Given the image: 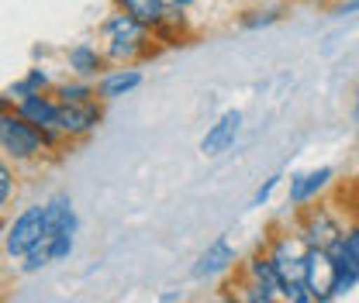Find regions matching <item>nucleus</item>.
I'll return each mask as SVG.
<instances>
[{
    "mask_svg": "<svg viewBox=\"0 0 359 303\" xmlns=\"http://www.w3.org/2000/svg\"><path fill=\"white\" fill-rule=\"evenodd\" d=\"M100 45H104L111 66H142L145 59H156L163 52L152 28L135 21L132 14H125L118 7L100 21Z\"/></svg>",
    "mask_w": 359,
    "mask_h": 303,
    "instance_id": "1",
    "label": "nucleus"
},
{
    "mask_svg": "<svg viewBox=\"0 0 359 303\" xmlns=\"http://www.w3.org/2000/svg\"><path fill=\"white\" fill-rule=\"evenodd\" d=\"M0 148H4L7 162H14V166L42 162V155H52L45 145V134L32 121H25L11 104H4V114H0Z\"/></svg>",
    "mask_w": 359,
    "mask_h": 303,
    "instance_id": "2",
    "label": "nucleus"
},
{
    "mask_svg": "<svg viewBox=\"0 0 359 303\" xmlns=\"http://www.w3.org/2000/svg\"><path fill=\"white\" fill-rule=\"evenodd\" d=\"M45 241V204H32L4 227V255L21 262L35 245Z\"/></svg>",
    "mask_w": 359,
    "mask_h": 303,
    "instance_id": "3",
    "label": "nucleus"
},
{
    "mask_svg": "<svg viewBox=\"0 0 359 303\" xmlns=\"http://www.w3.org/2000/svg\"><path fill=\"white\" fill-rule=\"evenodd\" d=\"M349 224H342V217L335 214V207L318 204L314 207H297V234L311 245V248H332Z\"/></svg>",
    "mask_w": 359,
    "mask_h": 303,
    "instance_id": "4",
    "label": "nucleus"
},
{
    "mask_svg": "<svg viewBox=\"0 0 359 303\" xmlns=\"http://www.w3.org/2000/svg\"><path fill=\"white\" fill-rule=\"evenodd\" d=\"M304 290L314 297V303H332L339 297V265L328 255V248H308Z\"/></svg>",
    "mask_w": 359,
    "mask_h": 303,
    "instance_id": "5",
    "label": "nucleus"
},
{
    "mask_svg": "<svg viewBox=\"0 0 359 303\" xmlns=\"http://www.w3.org/2000/svg\"><path fill=\"white\" fill-rule=\"evenodd\" d=\"M104 121V100H87V104H59V131L62 138L73 145V141H83L93 131L100 128Z\"/></svg>",
    "mask_w": 359,
    "mask_h": 303,
    "instance_id": "6",
    "label": "nucleus"
},
{
    "mask_svg": "<svg viewBox=\"0 0 359 303\" xmlns=\"http://www.w3.org/2000/svg\"><path fill=\"white\" fill-rule=\"evenodd\" d=\"M235 262H238V252H235V245L222 234V238H215V241L197 255L190 276H194V279H218V276H228V272L235 269Z\"/></svg>",
    "mask_w": 359,
    "mask_h": 303,
    "instance_id": "7",
    "label": "nucleus"
},
{
    "mask_svg": "<svg viewBox=\"0 0 359 303\" xmlns=\"http://www.w3.org/2000/svg\"><path fill=\"white\" fill-rule=\"evenodd\" d=\"M66 66H69V73L73 76H80V80H100L107 69H111V59H107V52H104V45H90V42H76L66 48Z\"/></svg>",
    "mask_w": 359,
    "mask_h": 303,
    "instance_id": "8",
    "label": "nucleus"
},
{
    "mask_svg": "<svg viewBox=\"0 0 359 303\" xmlns=\"http://www.w3.org/2000/svg\"><path fill=\"white\" fill-rule=\"evenodd\" d=\"M332 183H335V169H332V166H318V169H308V173H297L290 179L287 204H290V207H308Z\"/></svg>",
    "mask_w": 359,
    "mask_h": 303,
    "instance_id": "9",
    "label": "nucleus"
},
{
    "mask_svg": "<svg viewBox=\"0 0 359 303\" xmlns=\"http://www.w3.org/2000/svg\"><path fill=\"white\" fill-rule=\"evenodd\" d=\"M238 131H242V111H224L222 118L204 131V138H201V155H204V159H215V155L228 152V148L235 145Z\"/></svg>",
    "mask_w": 359,
    "mask_h": 303,
    "instance_id": "10",
    "label": "nucleus"
},
{
    "mask_svg": "<svg viewBox=\"0 0 359 303\" xmlns=\"http://www.w3.org/2000/svg\"><path fill=\"white\" fill-rule=\"evenodd\" d=\"M152 35H156V42L163 45V48H180V45H190L194 42V24H190V14H187V7H166V14H163V21L152 28Z\"/></svg>",
    "mask_w": 359,
    "mask_h": 303,
    "instance_id": "11",
    "label": "nucleus"
},
{
    "mask_svg": "<svg viewBox=\"0 0 359 303\" xmlns=\"http://www.w3.org/2000/svg\"><path fill=\"white\" fill-rule=\"evenodd\" d=\"M142 69L138 66H111L100 80H97V97L104 100V104H114V100H121V97H128L132 90L142 87Z\"/></svg>",
    "mask_w": 359,
    "mask_h": 303,
    "instance_id": "12",
    "label": "nucleus"
},
{
    "mask_svg": "<svg viewBox=\"0 0 359 303\" xmlns=\"http://www.w3.org/2000/svg\"><path fill=\"white\" fill-rule=\"evenodd\" d=\"M76 207L69 200V193H55L45 200V238L55 234H76Z\"/></svg>",
    "mask_w": 359,
    "mask_h": 303,
    "instance_id": "13",
    "label": "nucleus"
},
{
    "mask_svg": "<svg viewBox=\"0 0 359 303\" xmlns=\"http://www.w3.org/2000/svg\"><path fill=\"white\" fill-rule=\"evenodd\" d=\"M52 90H55V83L48 80V73L35 66V69H28L21 80H14L11 87L4 90V104H11V107H14V104H18V100H25V97H35V93H52Z\"/></svg>",
    "mask_w": 359,
    "mask_h": 303,
    "instance_id": "14",
    "label": "nucleus"
},
{
    "mask_svg": "<svg viewBox=\"0 0 359 303\" xmlns=\"http://www.w3.org/2000/svg\"><path fill=\"white\" fill-rule=\"evenodd\" d=\"M118 10H125V14H132L135 21H142V24H149V28H156L159 21H163V14H166V0H111Z\"/></svg>",
    "mask_w": 359,
    "mask_h": 303,
    "instance_id": "15",
    "label": "nucleus"
},
{
    "mask_svg": "<svg viewBox=\"0 0 359 303\" xmlns=\"http://www.w3.org/2000/svg\"><path fill=\"white\" fill-rule=\"evenodd\" d=\"M55 100L59 104H87V100H100L97 97V83L93 80H66V83H55Z\"/></svg>",
    "mask_w": 359,
    "mask_h": 303,
    "instance_id": "16",
    "label": "nucleus"
},
{
    "mask_svg": "<svg viewBox=\"0 0 359 303\" xmlns=\"http://www.w3.org/2000/svg\"><path fill=\"white\" fill-rule=\"evenodd\" d=\"M280 17H283V7H280V3H266V7L242 10V14H238V24H242V28H266V24H276Z\"/></svg>",
    "mask_w": 359,
    "mask_h": 303,
    "instance_id": "17",
    "label": "nucleus"
},
{
    "mask_svg": "<svg viewBox=\"0 0 359 303\" xmlns=\"http://www.w3.org/2000/svg\"><path fill=\"white\" fill-rule=\"evenodd\" d=\"M235 286H238V293H242V300L245 303H287V300H280V297H273L266 286H259L256 279H249V276H235Z\"/></svg>",
    "mask_w": 359,
    "mask_h": 303,
    "instance_id": "18",
    "label": "nucleus"
},
{
    "mask_svg": "<svg viewBox=\"0 0 359 303\" xmlns=\"http://www.w3.org/2000/svg\"><path fill=\"white\" fill-rule=\"evenodd\" d=\"M48 262H52V255H48V238H45L42 245H35V248L21 259V265H18V269H21L25 276H32V272H42Z\"/></svg>",
    "mask_w": 359,
    "mask_h": 303,
    "instance_id": "19",
    "label": "nucleus"
},
{
    "mask_svg": "<svg viewBox=\"0 0 359 303\" xmlns=\"http://www.w3.org/2000/svg\"><path fill=\"white\" fill-rule=\"evenodd\" d=\"M73 245H76V234H55V238H48V255L52 262H62L73 255Z\"/></svg>",
    "mask_w": 359,
    "mask_h": 303,
    "instance_id": "20",
    "label": "nucleus"
},
{
    "mask_svg": "<svg viewBox=\"0 0 359 303\" xmlns=\"http://www.w3.org/2000/svg\"><path fill=\"white\" fill-rule=\"evenodd\" d=\"M14 190H18V176H14V169H11V162H4V166H0V207L11 204Z\"/></svg>",
    "mask_w": 359,
    "mask_h": 303,
    "instance_id": "21",
    "label": "nucleus"
},
{
    "mask_svg": "<svg viewBox=\"0 0 359 303\" xmlns=\"http://www.w3.org/2000/svg\"><path fill=\"white\" fill-rule=\"evenodd\" d=\"M280 179H283V176H280V173L266 176V183H263V186H259V190L252 193V200H249V207H266V204H269V197H273V190L280 186Z\"/></svg>",
    "mask_w": 359,
    "mask_h": 303,
    "instance_id": "22",
    "label": "nucleus"
},
{
    "mask_svg": "<svg viewBox=\"0 0 359 303\" xmlns=\"http://www.w3.org/2000/svg\"><path fill=\"white\" fill-rule=\"evenodd\" d=\"M208 303H245V300H242V293H238V286H235L231 279H224L222 286H218V290L211 293V300H208Z\"/></svg>",
    "mask_w": 359,
    "mask_h": 303,
    "instance_id": "23",
    "label": "nucleus"
},
{
    "mask_svg": "<svg viewBox=\"0 0 359 303\" xmlns=\"http://www.w3.org/2000/svg\"><path fill=\"white\" fill-rule=\"evenodd\" d=\"M346 245H349V252L359 259V217L349 220V227H346Z\"/></svg>",
    "mask_w": 359,
    "mask_h": 303,
    "instance_id": "24",
    "label": "nucleus"
},
{
    "mask_svg": "<svg viewBox=\"0 0 359 303\" xmlns=\"http://www.w3.org/2000/svg\"><path fill=\"white\" fill-rule=\"evenodd\" d=\"M328 10L339 14V17H342V14H353V10H359V0H342V3H335V7H328Z\"/></svg>",
    "mask_w": 359,
    "mask_h": 303,
    "instance_id": "25",
    "label": "nucleus"
},
{
    "mask_svg": "<svg viewBox=\"0 0 359 303\" xmlns=\"http://www.w3.org/2000/svg\"><path fill=\"white\" fill-rule=\"evenodd\" d=\"M290 303H314V297L308 293V290H301V293H294V297H290Z\"/></svg>",
    "mask_w": 359,
    "mask_h": 303,
    "instance_id": "26",
    "label": "nucleus"
},
{
    "mask_svg": "<svg viewBox=\"0 0 359 303\" xmlns=\"http://www.w3.org/2000/svg\"><path fill=\"white\" fill-rule=\"evenodd\" d=\"M166 3H173V7H187V10H190L197 0H166Z\"/></svg>",
    "mask_w": 359,
    "mask_h": 303,
    "instance_id": "27",
    "label": "nucleus"
},
{
    "mask_svg": "<svg viewBox=\"0 0 359 303\" xmlns=\"http://www.w3.org/2000/svg\"><path fill=\"white\" fill-rule=\"evenodd\" d=\"M353 114H356V121H359V87H356V107H353Z\"/></svg>",
    "mask_w": 359,
    "mask_h": 303,
    "instance_id": "28",
    "label": "nucleus"
}]
</instances>
